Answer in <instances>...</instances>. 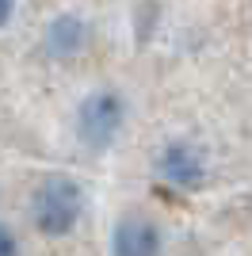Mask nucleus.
<instances>
[{"mask_svg": "<svg viewBox=\"0 0 252 256\" xmlns=\"http://www.w3.org/2000/svg\"><path fill=\"white\" fill-rule=\"evenodd\" d=\"M80 206H84L80 188L69 176H46L34 188V199H31L34 226L42 234H69L80 218Z\"/></svg>", "mask_w": 252, "mask_h": 256, "instance_id": "f257e3e1", "label": "nucleus"}, {"mask_svg": "<svg viewBox=\"0 0 252 256\" xmlns=\"http://www.w3.org/2000/svg\"><path fill=\"white\" fill-rule=\"evenodd\" d=\"M122 126V100L115 92H96L80 104L76 111V130H80V142L92 146V150H104L111 146V138Z\"/></svg>", "mask_w": 252, "mask_h": 256, "instance_id": "f03ea898", "label": "nucleus"}, {"mask_svg": "<svg viewBox=\"0 0 252 256\" xmlns=\"http://www.w3.org/2000/svg\"><path fill=\"white\" fill-rule=\"evenodd\" d=\"M115 256H157L160 252V234L149 218H122L111 237Z\"/></svg>", "mask_w": 252, "mask_h": 256, "instance_id": "7ed1b4c3", "label": "nucleus"}, {"mask_svg": "<svg viewBox=\"0 0 252 256\" xmlns=\"http://www.w3.org/2000/svg\"><path fill=\"white\" fill-rule=\"evenodd\" d=\"M160 172H164L172 184H180V188H195V184L202 180V157L191 150V146L176 142V146H168L164 157H160Z\"/></svg>", "mask_w": 252, "mask_h": 256, "instance_id": "20e7f679", "label": "nucleus"}, {"mask_svg": "<svg viewBox=\"0 0 252 256\" xmlns=\"http://www.w3.org/2000/svg\"><path fill=\"white\" fill-rule=\"evenodd\" d=\"M46 42H50V54L58 58H73L76 50L84 46V23L76 16H58L46 31Z\"/></svg>", "mask_w": 252, "mask_h": 256, "instance_id": "39448f33", "label": "nucleus"}, {"mask_svg": "<svg viewBox=\"0 0 252 256\" xmlns=\"http://www.w3.org/2000/svg\"><path fill=\"white\" fill-rule=\"evenodd\" d=\"M0 256H20V245H16L8 226H0Z\"/></svg>", "mask_w": 252, "mask_h": 256, "instance_id": "423d86ee", "label": "nucleus"}, {"mask_svg": "<svg viewBox=\"0 0 252 256\" xmlns=\"http://www.w3.org/2000/svg\"><path fill=\"white\" fill-rule=\"evenodd\" d=\"M12 8H16V0H0V27L12 20Z\"/></svg>", "mask_w": 252, "mask_h": 256, "instance_id": "0eeeda50", "label": "nucleus"}]
</instances>
